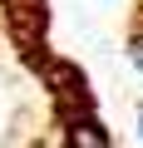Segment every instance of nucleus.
<instances>
[{
  "mask_svg": "<svg viewBox=\"0 0 143 148\" xmlns=\"http://www.w3.org/2000/svg\"><path fill=\"white\" fill-rule=\"evenodd\" d=\"M138 138H143V109H138Z\"/></svg>",
  "mask_w": 143,
  "mask_h": 148,
  "instance_id": "nucleus-2",
  "label": "nucleus"
},
{
  "mask_svg": "<svg viewBox=\"0 0 143 148\" xmlns=\"http://www.w3.org/2000/svg\"><path fill=\"white\" fill-rule=\"evenodd\" d=\"M128 64L138 69V79H143V15L128 25Z\"/></svg>",
  "mask_w": 143,
  "mask_h": 148,
  "instance_id": "nucleus-1",
  "label": "nucleus"
}]
</instances>
